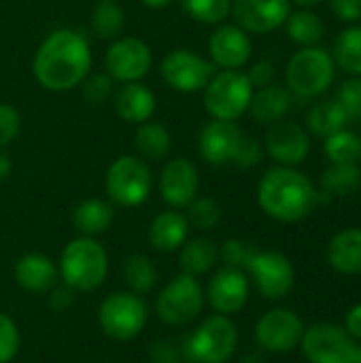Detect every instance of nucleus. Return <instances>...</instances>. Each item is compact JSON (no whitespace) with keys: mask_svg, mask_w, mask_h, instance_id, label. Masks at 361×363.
<instances>
[{"mask_svg":"<svg viewBox=\"0 0 361 363\" xmlns=\"http://www.w3.org/2000/svg\"><path fill=\"white\" fill-rule=\"evenodd\" d=\"M140 2H143L147 9H155V11H157V9H166V6H170L174 0H140Z\"/></svg>","mask_w":361,"mask_h":363,"instance_id":"8fccbe9b","label":"nucleus"},{"mask_svg":"<svg viewBox=\"0 0 361 363\" xmlns=\"http://www.w3.org/2000/svg\"><path fill=\"white\" fill-rule=\"evenodd\" d=\"M283 26L287 30V36L300 47H315L326 36L323 19L309 9H298V11L289 13L287 21Z\"/></svg>","mask_w":361,"mask_h":363,"instance_id":"c85d7f7f","label":"nucleus"},{"mask_svg":"<svg viewBox=\"0 0 361 363\" xmlns=\"http://www.w3.org/2000/svg\"><path fill=\"white\" fill-rule=\"evenodd\" d=\"M332 13L345 21V23H355L361 17V0H330Z\"/></svg>","mask_w":361,"mask_h":363,"instance_id":"a18cd8bd","label":"nucleus"},{"mask_svg":"<svg viewBox=\"0 0 361 363\" xmlns=\"http://www.w3.org/2000/svg\"><path fill=\"white\" fill-rule=\"evenodd\" d=\"M98 2H109V0H98Z\"/></svg>","mask_w":361,"mask_h":363,"instance_id":"864d4df0","label":"nucleus"},{"mask_svg":"<svg viewBox=\"0 0 361 363\" xmlns=\"http://www.w3.org/2000/svg\"><path fill=\"white\" fill-rule=\"evenodd\" d=\"M336 102L345 108L349 121L361 119V77H349L340 85Z\"/></svg>","mask_w":361,"mask_h":363,"instance_id":"58836bf2","label":"nucleus"},{"mask_svg":"<svg viewBox=\"0 0 361 363\" xmlns=\"http://www.w3.org/2000/svg\"><path fill=\"white\" fill-rule=\"evenodd\" d=\"M19 330L15 325V321L0 313V363H11L15 359V355L19 353Z\"/></svg>","mask_w":361,"mask_h":363,"instance_id":"ea45409f","label":"nucleus"},{"mask_svg":"<svg viewBox=\"0 0 361 363\" xmlns=\"http://www.w3.org/2000/svg\"><path fill=\"white\" fill-rule=\"evenodd\" d=\"M21 130V115L13 104L0 102V149L11 145Z\"/></svg>","mask_w":361,"mask_h":363,"instance_id":"79ce46f5","label":"nucleus"},{"mask_svg":"<svg viewBox=\"0 0 361 363\" xmlns=\"http://www.w3.org/2000/svg\"><path fill=\"white\" fill-rule=\"evenodd\" d=\"M361 187V168L357 164H330L321 174V191L330 198L355 194Z\"/></svg>","mask_w":361,"mask_h":363,"instance_id":"2f4dec72","label":"nucleus"},{"mask_svg":"<svg viewBox=\"0 0 361 363\" xmlns=\"http://www.w3.org/2000/svg\"><path fill=\"white\" fill-rule=\"evenodd\" d=\"M347 123H349V117H347L345 108L336 102V98L317 102L309 111V117H306L309 132L315 136H321V138L347 128Z\"/></svg>","mask_w":361,"mask_h":363,"instance_id":"7c9ffc66","label":"nucleus"},{"mask_svg":"<svg viewBox=\"0 0 361 363\" xmlns=\"http://www.w3.org/2000/svg\"><path fill=\"white\" fill-rule=\"evenodd\" d=\"M253 247H249L247 242H243V240H236V238H230V240H226L223 245H221V249H219V257L223 259V264L226 266H230V268H238V270H245L247 268V264H249V259H251V255H253Z\"/></svg>","mask_w":361,"mask_h":363,"instance_id":"a19ab883","label":"nucleus"},{"mask_svg":"<svg viewBox=\"0 0 361 363\" xmlns=\"http://www.w3.org/2000/svg\"><path fill=\"white\" fill-rule=\"evenodd\" d=\"M209 304L217 315H236L245 308L249 300V277L245 270L223 266L215 272L206 287Z\"/></svg>","mask_w":361,"mask_h":363,"instance_id":"a211bd4d","label":"nucleus"},{"mask_svg":"<svg viewBox=\"0 0 361 363\" xmlns=\"http://www.w3.org/2000/svg\"><path fill=\"white\" fill-rule=\"evenodd\" d=\"M104 185L113 204L121 208H136L149 200L153 189V174L143 157L121 155L109 166Z\"/></svg>","mask_w":361,"mask_h":363,"instance_id":"0eeeda50","label":"nucleus"},{"mask_svg":"<svg viewBox=\"0 0 361 363\" xmlns=\"http://www.w3.org/2000/svg\"><path fill=\"white\" fill-rule=\"evenodd\" d=\"M204 91V108L213 119L236 121L251 104L253 85L243 70H217Z\"/></svg>","mask_w":361,"mask_h":363,"instance_id":"423d86ee","label":"nucleus"},{"mask_svg":"<svg viewBox=\"0 0 361 363\" xmlns=\"http://www.w3.org/2000/svg\"><path fill=\"white\" fill-rule=\"evenodd\" d=\"M247 77H249L253 89L266 87V85L274 83V66H272V62H268V60H260V62H255V64L249 68Z\"/></svg>","mask_w":361,"mask_h":363,"instance_id":"c03bdc74","label":"nucleus"},{"mask_svg":"<svg viewBox=\"0 0 361 363\" xmlns=\"http://www.w3.org/2000/svg\"><path fill=\"white\" fill-rule=\"evenodd\" d=\"M15 281L30 294H45L57 283V266L43 253H28L15 264Z\"/></svg>","mask_w":361,"mask_h":363,"instance_id":"5701e85b","label":"nucleus"},{"mask_svg":"<svg viewBox=\"0 0 361 363\" xmlns=\"http://www.w3.org/2000/svg\"><path fill=\"white\" fill-rule=\"evenodd\" d=\"M11 170H13V162H11V157L0 149V181H4V179L11 174Z\"/></svg>","mask_w":361,"mask_h":363,"instance_id":"09e8293b","label":"nucleus"},{"mask_svg":"<svg viewBox=\"0 0 361 363\" xmlns=\"http://www.w3.org/2000/svg\"><path fill=\"white\" fill-rule=\"evenodd\" d=\"M238 349V328L226 315H213L183 342L189 363H228Z\"/></svg>","mask_w":361,"mask_h":363,"instance_id":"20e7f679","label":"nucleus"},{"mask_svg":"<svg viewBox=\"0 0 361 363\" xmlns=\"http://www.w3.org/2000/svg\"><path fill=\"white\" fill-rule=\"evenodd\" d=\"M262 157H264V145H260V140H255L253 136L243 134L240 145L236 149V155H234V162L232 164H236L238 168H245L247 170V168L257 166L262 162Z\"/></svg>","mask_w":361,"mask_h":363,"instance_id":"37998d69","label":"nucleus"},{"mask_svg":"<svg viewBox=\"0 0 361 363\" xmlns=\"http://www.w3.org/2000/svg\"><path fill=\"white\" fill-rule=\"evenodd\" d=\"M245 270L251 274L257 291L272 302L283 300L296 283V268L291 259L279 251L255 249Z\"/></svg>","mask_w":361,"mask_h":363,"instance_id":"f8f14e48","label":"nucleus"},{"mask_svg":"<svg viewBox=\"0 0 361 363\" xmlns=\"http://www.w3.org/2000/svg\"><path fill=\"white\" fill-rule=\"evenodd\" d=\"M123 279L126 285L132 294L143 296L149 294L155 283H157V270L153 266V262L143 255V253H134L123 262Z\"/></svg>","mask_w":361,"mask_h":363,"instance_id":"72a5a7b5","label":"nucleus"},{"mask_svg":"<svg viewBox=\"0 0 361 363\" xmlns=\"http://www.w3.org/2000/svg\"><path fill=\"white\" fill-rule=\"evenodd\" d=\"M353 363H361V347L357 345V351H355V359H353Z\"/></svg>","mask_w":361,"mask_h":363,"instance_id":"603ef678","label":"nucleus"},{"mask_svg":"<svg viewBox=\"0 0 361 363\" xmlns=\"http://www.w3.org/2000/svg\"><path fill=\"white\" fill-rule=\"evenodd\" d=\"M330 266L347 277L361 274V228L340 230L328 245Z\"/></svg>","mask_w":361,"mask_h":363,"instance_id":"393cba45","label":"nucleus"},{"mask_svg":"<svg viewBox=\"0 0 361 363\" xmlns=\"http://www.w3.org/2000/svg\"><path fill=\"white\" fill-rule=\"evenodd\" d=\"M240 138H243V130L236 125V121L211 119L209 123H204V128L198 134L200 157L211 166L232 164Z\"/></svg>","mask_w":361,"mask_h":363,"instance_id":"aec40b11","label":"nucleus"},{"mask_svg":"<svg viewBox=\"0 0 361 363\" xmlns=\"http://www.w3.org/2000/svg\"><path fill=\"white\" fill-rule=\"evenodd\" d=\"M170 147H172V136L166 125L151 119L138 123L134 132V149L138 157L149 162H160L170 153Z\"/></svg>","mask_w":361,"mask_h":363,"instance_id":"cd10ccee","label":"nucleus"},{"mask_svg":"<svg viewBox=\"0 0 361 363\" xmlns=\"http://www.w3.org/2000/svg\"><path fill=\"white\" fill-rule=\"evenodd\" d=\"M264 151L279 166L296 168L311 153V136L300 123L281 119V121L268 125V132L264 138Z\"/></svg>","mask_w":361,"mask_h":363,"instance_id":"2eb2a0df","label":"nucleus"},{"mask_svg":"<svg viewBox=\"0 0 361 363\" xmlns=\"http://www.w3.org/2000/svg\"><path fill=\"white\" fill-rule=\"evenodd\" d=\"M253 45L236 23H219L209 38V55L217 70H240L249 64Z\"/></svg>","mask_w":361,"mask_h":363,"instance_id":"f3484780","label":"nucleus"},{"mask_svg":"<svg viewBox=\"0 0 361 363\" xmlns=\"http://www.w3.org/2000/svg\"><path fill=\"white\" fill-rule=\"evenodd\" d=\"M291 2H296L300 9H311V6H317L321 0H291Z\"/></svg>","mask_w":361,"mask_h":363,"instance_id":"3c124183","label":"nucleus"},{"mask_svg":"<svg viewBox=\"0 0 361 363\" xmlns=\"http://www.w3.org/2000/svg\"><path fill=\"white\" fill-rule=\"evenodd\" d=\"M334 60L323 47H302L287 64V89L298 98H317L334 83Z\"/></svg>","mask_w":361,"mask_h":363,"instance_id":"39448f33","label":"nucleus"},{"mask_svg":"<svg viewBox=\"0 0 361 363\" xmlns=\"http://www.w3.org/2000/svg\"><path fill=\"white\" fill-rule=\"evenodd\" d=\"M113 79L104 72H94V74H87L81 83V89H83V98L89 102V104H102L104 100H109L113 94H115V87H113Z\"/></svg>","mask_w":361,"mask_h":363,"instance_id":"4c0bfd02","label":"nucleus"},{"mask_svg":"<svg viewBox=\"0 0 361 363\" xmlns=\"http://www.w3.org/2000/svg\"><path fill=\"white\" fill-rule=\"evenodd\" d=\"M153 64L151 47L136 36L115 38L104 53V68L113 81L132 83L149 74Z\"/></svg>","mask_w":361,"mask_h":363,"instance_id":"ddd939ff","label":"nucleus"},{"mask_svg":"<svg viewBox=\"0 0 361 363\" xmlns=\"http://www.w3.org/2000/svg\"><path fill=\"white\" fill-rule=\"evenodd\" d=\"M291 13V0H232L230 15L247 34H268Z\"/></svg>","mask_w":361,"mask_h":363,"instance_id":"dca6fc26","label":"nucleus"},{"mask_svg":"<svg viewBox=\"0 0 361 363\" xmlns=\"http://www.w3.org/2000/svg\"><path fill=\"white\" fill-rule=\"evenodd\" d=\"M57 274L72 291L98 289L109 274L106 249L91 236H79L70 240L60 255Z\"/></svg>","mask_w":361,"mask_h":363,"instance_id":"7ed1b4c3","label":"nucleus"},{"mask_svg":"<svg viewBox=\"0 0 361 363\" xmlns=\"http://www.w3.org/2000/svg\"><path fill=\"white\" fill-rule=\"evenodd\" d=\"M113 106L123 121L138 125L153 117L157 102H155V94L147 85H143L140 81H132V83H121V87L115 89Z\"/></svg>","mask_w":361,"mask_h":363,"instance_id":"412c9836","label":"nucleus"},{"mask_svg":"<svg viewBox=\"0 0 361 363\" xmlns=\"http://www.w3.org/2000/svg\"><path fill=\"white\" fill-rule=\"evenodd\" d=\"M334 64L351 77H361V26H347L334 40Z\"/></svg>","mask_w":361,"mask_h":363,"instance_id":"c756f323","label":"nucleus"},{"mask_svg":"<svg viewBox=\"0 0 361 363\" xmlns=\"http://www.w3.org/2000/svg\"><path fill=\"white\" fill-rule=\"evenodd\" d=\"M185 15L204 26H219L230 17L232 0H179Z\"/></svg>","mask_w":361,"mask_h":363,"instance_id":"c9c22d12","label":"nucleus"},{"mask_svg":"<svg viewBox=\"0 0 361 363\" xmlns=\"http://www.w3.org/2000/svg\"><path fill=\"white\" fill-rule=\"evenodd\" d=\"M219 259V247L206 238V236H198V238H187L181 247V255H179V266L183 274L189 277H202L206 272H211L215 268Z\"/></svg>","mask_w":361,"mask_h":363,"instance_id":"bb28decb","label":"nucleus"},{"mask_svg":"<svg viewBox=\"0 0 361 363\" xmlns=\"http://www.w3.org/2000/svg\"><path fill=\"white\" fill-rule=\"evenodd\" d=\"M187 236H189V223L185 215L179 213L177 208L155 215L149 225V245L162 253H172L181 249Z\"/></svg>","mask_w":361,"mask_h":363,"instance_id":"b1692460","label":"nucleus"},{"mask_svg":"<svg viewBox=\"0 0 361 363\" xmlns=\"http://www.w3.org/2000/svg\"><path fill=\"white\" fill-rule=\"evenodd\" d=\"M317 194L319 189L304 172L291 166H274L260 179L257 204L274 221L298 223L319 204Z\"/></svg>","mask_w":361,"mask_h":363,"instance_id":"f03ea898","label":"nucleus"},{"mask_svg":"<svg viewBox=\"0 0 361 363\" xmlns=\"http://www.w3.org/2000/svg\"><path fill=\"white\" fill-rule=\"evenodd\" d=\"M291 91L283 85L270 83L266 87H260L253 91L251 104H249V115L253 117L255 123L260 125H272L281 119L287 117L291 111Z\"/></svg>","mask_w":361,"mask_h":363,"instance_id":"4be33fe9","label":"nucleus"},{"mask_svg":"<svg viewBox=\"0 0 361 363\" xmlns=\"http://www.w3.org/2000/svg\"><path fill=\"white\" fill-rule=\"evenodd\" d=\"M215 72V64L191 49H172L160 62L162 81L181 94L202 91Z\"/></svg>","mask_w":361,"mask_h":363,"instance_id":"9d476101","label":"nucleus"},{"mask_svg":"<svg viewBox=\"0 0 361 363\" xmlns=\"http://www.w3.org/2000/svg\"><path fill=\"white\" fill-rule=\"evenodd\" d=\"M157 187L162 200L170 208H185L198 196V187H200L198 168L194 166V162L185 157H174L162 168Z\"/></svg>","mask_w":361,"mask_h":363,"instance_id":"6ab92c4d","label":"nucleus"},{"mask_svg":"<svg viewBox=\"0 0 361 363\" xmlns=\"http://www.w3.org/2000/svg\"><path fill=\"white\" fill-rule=\"evenodd\" d=\"M74 291L68 285H53L49 289V306L57 313H64L72 306Z\"/></svg>","mask_w":361,"mask_h":363,"instance_id":"49530a36","label":"nucleus"},{"mask_svg":"<svg viewBox=\"0 0 361 363\" xmlns=\"http://www.w3.org/2000/svg\"><path fill=\"white\" fill-rule=\"evenodd\" d=\"M304 323L302 319L289 311V308H272L260 317L255 323V340L260 349L274 353V355H287L296 351L304 336Z\"/></svg>","mask_w":361,"mask_h":363,"instance_id":"4468645a","label":"nucleus"},{"mask_svg":"<svg viewBox=\"0 0 361 363\" xmlns=\"http://www.w3.org/2000/svg\"><path fill=\"white\" fill-rule=\"evenodd\" d=\"M300 349L311 363H353L357 340L343 325L317 323L304 330Z\"/></svg>","mask_w":361,"mask_h":363,"instance_id":"9b49d317","label":"nucleus"},{"mask_svg":"<svg viewBox=\"0 0 361 363\" xmlns=\"http://www.w3.org/2000/svg\"><path fill=\"white\" fill-rule=\"evenodd\" d=\"M115 211L109 202L100 198H87L79 202L72 211V225L81 236H98L113 225Z\"/></svg>","mask_w":361,"mask_h":363,"instance_id":"a878e982","label":"nucleus"},{"mask_svg":"<svg viewBox=\"0 0 361 363\" xmlns=\"http://www.w3.org/2000/svg\"><path fill=\"white\" fill-rule=\"evenodd\" d=\"M149 319V308L145 300L132 291H115L98 308L100 330L113 340H132L136 338Z\"/></svg>","mask_w":361,"mask_h":363,"instance_id":"6e6552de","label":"nucleus"},{"mask_svg":"<svg viewBox=\"0 0 361 363\" xmlns=\"http://www.w3.org/2000/svg\"><path fill=\"white\" fill-rule=\"evenodd\" d=\"M91 70V49L83 34L60 28L36 49L32 72L47 91H68L83 83Z\"/></svg>","mask_w":361,"mask_h":363,"instance_id":"f257e3e1","label":"nucleus"},{"mask_svg":"<svg viewBox=\"0 0 361 363\" xmlns=\"http://www.w3.org/2000/svg\"><path fill=\"white\" fill-rule=\"evenodd\" d=\"M185 208H187V215H185L187 223L200 232H209V230L217 228L221 221V215H223L219 202L209 196H202V198L196 196Z\"/></svg>","mask_w":361,"mask_h":363,"instance_id":"e433bc0d","label":"nucleus"},{"mask_svg":"<svg viewBox=\"0 0 361 363\" xmlns=\"http://www.w3.org/2000/svg\"><path fill=\"white\" fill-rule=\"evenodd\" d=\"M323 151L330 164H357L361 160V138L343 128L323 138Z\"/></svg>","mask_w":361,"mask_h":363,"instance_id":"f704fd0d","label":"nucleus"},{"mask_svg":"<svg viewBox=\"0 0 361 363\" xmlns=\"http://www.w3.org/2000/svg\"><path fill=\"white\" fill-rule=\"evenodd\" d=\"M206 302L204 287L196 277L179 274L157 296V317L172 328H183L198 319Z\"/></svg>","mask_w":361,"mask_h":363,"instance_id":"1a4fd4ad","label":"nucleus"},{"mask_svg":"<svg viewBox=\"0 0 361 363\" xmlns=\"http://www.w3.org/2000/svg\"><path fill=\"white\" fill-rule=\"evenodd\" d=\"M89 26H91V32L102 38V40H115L121 36L123 32V26H126V11L115 2V0H109V2H98L91 11V17H89Z\"/></svg>","mask_w":361,"mask_h":363,"instance_id":"473e14b6","label":"nucleus"},{"mask_svg":"<svg viewBox=\"0 0 361 363\" xmlns=\"http://www.w3.org/2000/svg\"><path fill=\"white\" fill-rule=\"evenodd\" d=\"M360 26H361V17H360Z\"/></svg>","mask_w":361,"mask_h":363,"instance_id":"5fc2aeb1","label":"nucleus"},{"mask_svg":"<svg viewBox=\"0 0 361 363\" xmlns=\"http://www.w3.org/2000/svg\"><path fill=\"white\" fill-rule=\"evenodd\" d=\"M343 328L349 332V336H351L353 340H361V302L360 304H355V306L347 313L345 325H343Z\"/></svg>","mask_w":361,"mask_h":363,"instance_id":"de8ad7c7","label":"nucleus"}]
</instances>
